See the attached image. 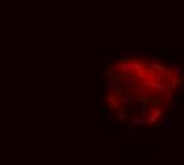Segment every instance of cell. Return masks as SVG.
Masks as SVG:
<instances>
[{
  "label": "cell",
  "instance_id": "obj_1",
  "mask_svg": "<svg viewBox=\"0 0 184 165\" xmlns=\"http://www.w3.org/2000/svg\"><path fill=\"white\" fill-rule=\"evenodd\" d=\"M162 113H164L162 106H154L152 110H149V111L144 114V121H148V124H154L155 121H159V118L162 116Z\"/></svg>",
  "mask_w": 184,
  "mask_h": 165
}]
</instances>
